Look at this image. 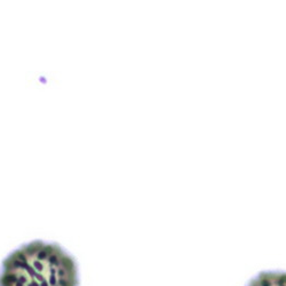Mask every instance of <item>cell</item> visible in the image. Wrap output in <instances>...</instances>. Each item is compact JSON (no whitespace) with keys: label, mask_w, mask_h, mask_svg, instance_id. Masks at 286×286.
Here are the masks:
<instances>
[{"label":"cell","mask_w":286,"mask_h":286,"mask_svg":"<svg viewBox=\"0 0 286 286\" xmlns=\"http://www.w3.org/2000/svg\"><path fill=\"white\" fill-rule=\"evenodd\" d=\"M26 81L30 84V86H36V87H44V86H49L50 84H57V79L53 74L43 73V72H33L31 74H27Z\"/></svg>","instance_id":"3"},{"label":"cell","mask_w":286,"mask_h":286,"mask_svg":"<svg viewBox=\"0 0 286 286\" xmlns=\"http://www.w3.org/2000/svg\"><path fill=\"white\" fill-rule=\"evenodd\" d=\"M246 286H286V271H262Z\"/></svg>","instance_id":"2"},{"label":"cell","mask_w":286,"mask_h":286,"mask_svg":"<svg viewBox=\"0 0 286 286\" xmlns=\"http://www.w3.org/2000/svg\"><path fill=\"white\" fill-rule=\"evenodd\" d=\"M0 286H79L78 266L58 244L33 240L2 261Z\"/></svg>","instance_id":"1"}]
</instances>
